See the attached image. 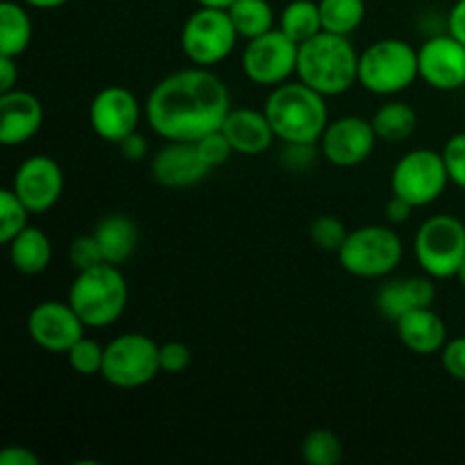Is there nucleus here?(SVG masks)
<instances>
[{
    "mask_svg": "<svg viewBox=\"0 0 465 465\" xmlns=\"http://www.w3.org/2000/svg\"><path fill=\"white\" fill-rule=\"evenodd\" d=\"M230 112L225 82L204 66L171 73L157 82L145 103V118L154 134L189 143L221 130Z\"/></svg>",
    "mask_w": 465,
    "mask_h": 465,
    "instance_id": "f257e3e1",
    "label": "nucleus"
},
{
    "mask_svg": "<svg viewBox=\"0 0 465 465\" xmlns=\"http://www.w3.org/2000/svg\"><path fill=\"white\" fill-rule=\"evenodd\" d=\"M263 112L275 136L284 143H321L330 125L325 95L304 82H284L272 86Z\"/></svg>",
    "mask_w": 465,
    "mask_h": 465,
    "instance_id": "f03ea898",
    "label": "nucleus"
},
{
    "mask_svg": "<svg viewBox=\"0 0 465 465\" xmlns=\"http://www.w3.org/2000/svg\"><path fill=\"white\" fill-rule=\"evenodd\" d=\"M295 75L325 98L341 95L359 82V53L348 36L322 30L300 44Z\"/></svg>",
    "mask_w": 465,
    "mask_h": 465,
    "instance_id": "7ed1b4c3",
    "label": "nucleus"
},
{
    "mask_svg": "<svg viewBox=\"0 0 465 465\" xmlns=\"http://www.w3.org/2000/svg\"><path fill=\"white\" fill-rule=\"evenodd\" d=\"M125 275L114 263H100L77 272L68 289V302L91 330H104L123 316L127 307Z\"/></svg>",
    "mask_w": 465,
    "mask_h": 465,
    "instance_id": "20e7f679",
    "label": "nucleus"
},
{
    "mask_svg": "<svg viewBox=\"0 0 465 465\" xmlns=\"http://www.w3.org/2000/svg\"><path fill=\"white\" fill-rule=\"evenodd\" d=\"M418 77V50L402 39L375 41L359 54V84L371 94H402Z\"/></svg>",
    "mask_w": 465,
    "mask_h": 465,
    "instance_id": "39448f33",
    "label": "nucleus"
},
{
    "mask_svg": "<svg viewBox=\"0 0 465 465\" xmlns=\"http://www.w3.org/2000/svg\"><path fill=\"white\" fill-rule=\"evenodd\" d=\"M404 254L402 239L386 225H363L352 230L339 250V262L350 275L380 280L400 266Z\"/></svg>",
    "mask_w": 465,
    "mask_h": 465,
    "instance_id": "423d86ee",
    "label": "nucleus"
},
{
    "mask_svg": "<svg viewBox=\"0 0 465 465\" xmlns=\"http://www.w3.org/2000/svg\"><path fill=\"white\" fill-rule=\"evenodd\" d=\"M416 259L422 271L434 280L457 277L465 262V225L450 213L427 218L413 241Z\"/></svg>",
    "mask_w": 465,
    "mask_h": 465,
    "instance_id": "0eeeda50",
    "label": "nucleus"
},
{
    "mask_svg": "<svg viewBox=\"0 0 465 465\" xmlns=\"http://www.w3.org/2000/svg\"><path fill=\"white\" fill-rule=\"evenodd\" d=\"M162 372L159 345L145 334H121L104 348L103 380L116 389H141Z\"/></svg>",
    "mask_w": 465,
    "mask_h": 465,
    "instance_id": "6e6552de",
    "label": "nucleus"
},
{
    "mask_svg": "<svg viewBox=\"0 0 465 465\" xmlns=\"http://www.w3.org/2000/svg\"><path fill=\"white\" fill-rule=\"evenodd\" d=\"M236 39L239 32L227 9L200 7L182 27V50L195 66L209 68L225 62L236 48Z\"/></svg>",
    "mask_w": 465,
    "mask_h": 465,
    "instance_id": "1a4fd4ad",
    "label": "nucleus"
},
{
    "mask_svg": "<svg viewBox=\"0 0 465 465\" xmlns=\"http://www.w3.org/2000/svg\"><path fill=\"white\" fill-rule=\"evenodd\" d=\"M450 184L443 153L418 148L404 154L391 173V193L409 200L413 207H427L445 193Z\"/></svg>",
    "mask_w": 465,
    "mask_h": 465,
    "instance_id": "9d476101",
    "label": "nucleus"
},
{
    "mask_svg": "<svg viewBox=\"0 0 465 465\" xmlns=\"http://www.w3.org/2000/svg\"><path fill=\"white\" fill-rule=\"evenodd\" d=\"M298 50L300 44L280 27H272L266 35L248 41L241 54V66L254 84L280 86L298 71Z\"/></svg>",
    "mask_w": 465,
    "mask_h": 465,
    "instance_id": "9b49d317",
    "label": "nucleus"
},
{
    "mask_svg": "<svg viewBox=\"0 0 465 465\" xmlns=\"http://www.w3.org/2000/svg\"><path fill=\"white\" fill-rule=\"evenodd\" d=\"M86 325L77 316L71 302L45 300L36 304L27 316V334L32 343L45 352L66 354L80 339H84Z\"/></svg>",
    "mask_w": 465,
    "mask_h": 465,
    "instance_id": "f8f14e48",
    "label": "nucleus"
},
{
    "mask_svg": "<svg viewBox=\"0 0 465 465\" xmlns=\"http://www.w3.org/2000/svg\"><path fill=\"white\" fill-rule=\"evenodd\" d=\"M89 121L100 139L109 143H121L139 127L141 104L125 86H104L91 103Z\"/></svg>",
    "mask_w": 465,
    "mask_h": 465,
    "instance_id": "ddd939ff",
    "label": "nucleus"
},
{
    "mask_svg": "<svg viewBox=\"0 0 465 465\" xmlns=\"http://www.w3.org/2000/svg\"><path fill=\"white\" fill-rule=\"evenodd\" d=\"M372 121L361 116H341L327 125L321 139V150L327 162L339 168H352L366 162L377 143Z\"/></svg>",
    "mask_w": 465,
    "mask_h": 465,
    "instance_id": "4468645a",
    "label": "nucleus"
},
{
    "mask_svg": "<svg viewBox=\"0 0 465 465\" xmlns=\"http://www.w3.org/2000/svg\"><path fill=\"white\" fill-rule=\"evenodd\" d=\"M12 189L30 213H45L62 198L64 173L53 157L36 154L18 166Z\"/></svg>",
    "mask_w": 465,
    "mask_h": 465,
    "instance_id": "2eb2a0df",
    "label": "nucleus"
},
{
    "mask_svg": "<svg viewBox=\"0 0 465 465\" xmlns=\"http://www.w3.org/2000/svg\"><path fill=\"white\" fill-rule=\"evenodd\" d=\"M420 80L436 91H457L465 86V44L448 35H439L418 48Z\"/></svg>",
    "mask_w": 465,
    "mask_h": 465,
    "instance_id": "dca6fc26",
    "label": "nucleus"
},
{
    "mask_svg": "<svg viewBox=\"0 0 465 465\" xmlns=\"http://www.w3.org/2000/svg\"><path fill=\"white\" fill-rule=\"evenodd\" d=\"M150 171H153L154 182L166 189H189L207 180L212 168L203 162L195 143L168 141L153 157Z\"/></svg>",
    "mask_w": 465,
    "mask_h": 465,
    "instance_id": "f3484780",
    "label": "nucleus"
},
{
    "mask_svg": "<svg viewBox=\"0 0 465 465\" xmlns=\"http://www.w3.org/2000/svg\"><path fill=\"white\" fill-rule=\"evenodd\" d=\"M44 125V107L30 91L12 89L0 94V143L16 148L39 134Z\"/></svg>",
    "mask_w": 465,
    "mask_h": 465,
    "instance_id": "a211bd4d",
    "label": "nucleus"
},
{
    "mask_svg": "<svg viewBox=\"0 0 465 465\" xmlns=\"http://www.w3.org/2000/svg\"><path fill=\"white\" fill-rule=\"evenodd\" d=\"M434 302L436 284L434 277H430L427 272L425 275H409L386 282L384 286H380L375 295V304L380 313L393 322L407 316L409 312L434 307Z\"/></svg>",
    "mask_w": 465,
    "mask_h": 465,
    "instance_id": "6ab92c4d",
    "label": "nucleus"
},
{
    "mask_svg": "<svg viewBox=\"0 0 465 465\" xmlns=\"http://www.w3.org/2000/svg\"><path fill=\"white\" fill-rule=\"evenodd\" d=\"M221 130L230 139L234 153L248 154V157L266 153L272 145V139H277L266 112L248 107L232 109Z\"/></svg>",
    "mask_w": 465,
    "mask_h": 465,
    "instance_id": "aec40b11",
    "label": "nucleus"
},
{
    "mask_svg": "<svg viewBox=\"0 0 465 465\" xmlns=\"http://www.w3.org/2000/svg\"><path fill=\"white\" fill-rule=\"evenodd\" d=\"M395 325L404 348L416 354H436L448 343V327L431 307L409 312Z\"/></svg>",
    "mask_w": 465,
    "mask_h": 465,
    "instance_id": "412c9836",
    "label": "nucleus"
},
{
    "mask_svg": "<svg viewBox=\"0 0 465 465\" xmlns=\"http://www.w3.org/2000/svg\"><path fill=\"white\" fill-rule=\"evenodd\" d=\"M95 241L104 254V262L121 266L132 254L136 252L139 245V227L125 213H109L95 225L94 230Z\"/></svg>",
    "mask_w": 465,
    "mask_h": 465,
    "instance_id": "4be33fe9",
    "label": "nucleus"
},
{
    "mask_svg": "<svg viewBox=\"0 0 465 465\" xmlns=\"http://www.w3.org/2000/svg\"><path fill=\"white\" fill-rule=\"evenodd\" d=\"M9 262L23 275H41L53 259V243L39 227L27 225L16 239L7 243Z\"/></svg>",
    "mask_w": 465,
    "mask_h": 465,
    "instance_id": "5701e85b",
    "label": "nucleus"
},
{
    "mask_svg": "<svg viewBox=\"0 0 465 465\" xmlns=\"http://www.w3.org/2000/svg\"><path fill=\"white\" fill-rule=\"evenodd\" d=\"M32 18L25 7L12 0L0 3V54L21 57L32 44Z\"/></svg>",
    "mask_w": 465,
    "mask_h": 465,
    "instance_id": "b1692460",
    "label": "nucleus"
},
{
    "mask_svg": "<svg viewBox=\"0 0 465 465\" xmlns=\"http://www.w3.org/2000/svg\"><path fill=\"white\" fill-rule=\"evenodd\" d=\"M371 121L377 132V139L386 141V143H402V141L411 139L413 132L418 130L416 109L407 103H398V100L381 104Z\"/></svg>",
    "mask_w": 465,
    "mask_h": 465,
    "instance_id": "393cba45",
    "label": "nucleus"
},
{
    "mask_svg": "<svg viewBox=\"0 0 465 465\" xmlns=\"http://www.w3.org/2000/svg\"><path fill=\"white\" fill-rule=\"evenodd\" d=\"M280 30L286 32L295 44H304L322 32L321 5L313 0H293L282 9Z\"/></svg>",
    "mask_w": 465,
    "mask_h": 465,
    "instance_id": "a878e982",
    "label": "nucleus"
},
{
    "mask_svg": "<svg viewBox=\"0 0 465 465\" xmlns=\"http://www.w3.org/2000/svg\"><path fill=\"white\" fill-rule=\"evenodd\" d=\"M232 23H234L239 36L254 39L275 27V12L268 0H236L230 9Z\"/></svg>",
    "mask_w": 465,
    "mask_h": 465,
    "instance_id": "bb28decb",
    "label": "nucleus"
},
{
    "mask_svg": "<svg viewBox=\"0 0 465 465\" xmlns=\"http://www.w3.org/2000/svg\"><path fill=\"white\" fill-rule=\"evenodd\" d=\"M322 30L331 35L350 36L366 16V3L363 0H321Z\"/></svg>",
    "mask_w": 465,
    "mask_h": 465,
    "instance_id": "cd10ccee",
    "label": "nucleus"
},
{
    "mask_svg": "<svg viewBox=\"0 0 465 465\" xmlns=\"http://www.w3.org/2000/svg\"><path fill=\"white\" fill-rule=\"evenodd\" d=\"M300 454L309 465H339L343 461L345 450L331 430H313L304 436Z\"/></svg>",
    "mask_w": 465,
    "mask_h": 465,
    "instance_id": "c85d7f7f",
    "label": "nucleus"
},
{
    "mask_svg": "<svg viewBox=\"0 0 465 465\" xmlns=\"http://www.w3.org/2000/svg\"><path fill=\"white\" fill-rule=\"evenodd\" d=\"M30 209L21 203L14 189L0 191V243L7 245L27 227Z\"/></svg>",
    "mask_w": 465,
    "mask_h": 465,
    "instance_id": "c756f323",
    "label": "nucleus"
},
{
    "mask_svg": "<svg viewBox=\"0 0 465 465\" xmlns=\"http://www.w3.org/2000/svg\"><path fill=\"white\" fill-rule=\"evenodd\" d=\"M348 227L341 218L330 216V213H322V216L313 218L312 225H309V239L313 241L316 248H321L322 252H336L339 254L341 245L348 239Z\"/></svg>",
    "mask_w": 465,
    "mask_h": 465,
    "instance_id": "7c9ffc66",
    "label": "nucleus"
},
{
    "mask_svg": "<svg viewBox=\"0 0 465 465\" xmlns=\"http://www.w3.org/2000/svg\"><path fill=\"white\" fill-rule=\"evenodd\" d=\"M68 366L77 372V375H103L104 363V348H100L95 341L80 339L71 350L66 352Z\"/></svg>",
    "mask_w": 465,
    "mask_h": 465,
    "instance_id": "2f4dec72",
    "label": "nucleus"
},
{
    "mask_svg": "<svg viewBox=\"0 0 465 465\" xmlns=\"http://www.w3.org/2000/svg\"><path fill=\"white\" fill-rule=\"evenodd\" d=\"M68 262H71V266L75 268L77 272L89 271V268L104 263V254L103 250H100L98 241H95L94 232L73 239V243L68 245Z\"/></svg>",
    "mask_w": 465,
    "mask_h": 465,
    "instance_id": "473e14b6",
    "label": "nucleus"
},
{
    "mask_svg": "<svg viewBox=\"0 0 465 465\" xmlns=\"http://www.w3.org/2000/svg\"><path fill=\"white\" fill-rule=\"evenodd\" d=\"M195 145H198V153L200 157H203V162L207 163L212 171L230 162V157L234 154V148H232L230 139L223 134V130H216L212 132V134L203 136L200 141H195Z\"/></svg>",
    "mask_w": 465,
    "mask_h": 465,
    "instance_id": "72a5a7b5",
    "label": "nucleus"
},
{
    "mask_svg": "<svg viewBox=\"0 0 465 465\" xmlns=\"http://www.w3.org/2000/svg\"><path fill=\"white\" fill-rule=\"evenodd\" d=\"M443 159L448 166L450 182L465 191V132L450 136L443 148Z\"/></svg>",
    "mask_w": 465,
    "mask_h": 465,
    "instance_id": "f704fd0d",
    "label": "nucleus"
},
{
    "mask_svg": "<svg viewBox=\"0 0 465 465\" xmlns=\"http://www.w3.org/2000/svg\"><path fill=\"white\" fill-rule=\"evenodd\" d=\"M159 363H162V372L168 375H177L184 372L191 366V350L182 341H166L159 345Z\"/></svg>",
    "mask_w": 465,
    "mask_h": 465,
    "instance_id": "c9c22d12",
    "label": "nucleus"
},
{
    "mask_svg": "<svg viewBox=\"0 0 465 465\" xmlns=\"http://www.w3.org/2000/svg\"><path fill=\"white\" fill-rule=\"evenodd\" d=\"M440 361L452 380L465 381V336H457L445 343V348L440 350Z\"/></svg>",
    "mask_w": 465,
    "mask_h": 465,
    "instance_id": "e433bc0d",
    "label": "nucleus"
},
{
    "mask_svg": "<svg viewBox=\"0 0 465 465\" xmlns=\"http://www.w3.org/2000/svg\"><path fill=\"white\" fill-rule=\"evenodd\" d=\"M116 145L127 162H141V159H145V154H148V141H145V136L139 134V132H132L130 136H125V139Z\"/></svg>",
    "mask_w": 465,
    "mask_h": 465,
    "instance_id": "4c0bfd02",
    "label": "nucleus"
},
{
    "mask_svg": "<svg viewBox=\"0 0 465 465\" xmlns=\"http://www.w3.org/2000/svg\"><path fill=\"white\" fill-rule=\"evenodd\" d=\"M41 459L23 445H7L0 452V465H39Z\"/></svg>",
    "mask_w": 465,
    "mask_h": 465,
    "instance_id": "58836bf2",
    "label": "nucleus"
},
{
    "mask_svg": "<svg viewBox=\"0 0 465 465\" xmlns=\"http://www.w3.org/2000/svg\"><path fill=\"white\" fill-rule=\"evenodd\" d=\"M413 209L416 207H413L409 200L393 193L389 203H386V218H389V223H393V225H402V223H407L409 218H411Z\"/></svg>",
    "mask_w": 465,
    "mask_h": 465,
    "instance_id": "ea45409f",
    "label": "nucleus"
},
{
    "mask_svg": "<svg viewBox=\"0 0 465 465\" xmlns=\"http://www.w3.org/2000/svg\"><path fill=\"white\" fill-rule=\"evenodd\" d=\"M16 82H18L16 57H5V54H0V94H7V91L16 89Z\"/></svg>",
    "mask_w": 465,
    "mask_h": 465,
    "instance_id": "a19ab883",
    "label": "nucleus"
},
{
    "mask_svg": "<svg viewBox=\"0 0 465 465\" xmlns=\"http://www.w3.org/2000/svg\"><path fill=\"white\" fill-rule=\"evenodd\" d=\"M448 32L452 36H457L461 44H465V0H457L454 7L450 9Z\"/></svg>",
    "mask_w": 465,
    "mask_h": 465,
    "instance_id": "79ce46f5",
    "label": "nucleus"
},
{
    "mask_svg": "<svg viewBox=\"0 0 465 465\" xmlns=\"http://www.w3.org/2000/svg\"><path fill=\"white\" fill-rule=\"evenodd\" d=\"M23 3L36 9H57L62 7V5H66L68 0H23Z\"/></svg>",
    "mask_w": 465,
    "mask_h": 465,
    "instance_id": "37998d69",
    "label": "nucleus"
},
{
    "mask_svg": "<svg viewBox=\"0 0 465 465\" xmlns=\"http://www.w3.org/2000/svg\"><path fill=\"white\" fill-rule=\"evenodd\" d=\"M236 0H198L200 7H218V9H230Z\"/></svg>",
    "mask_w": 465,
    "mask_h": 465,
    "instance_id": "c03bdc74",
    "label": "nucleus"
},
{
    "mask_svg": "<svg viewBox=\"0 0 465 465\" xmlns=\"http://www.w3.org/2000/svg\"><path fill=\"white\" fill-rule=\"evenodd\" d=\"M457 280L461 282V286L465 289V262L461 263V268H459V272H457Z\"/></svg>",
    "mask_w": 465,
    "mask_h": 465,
    "instance_id": "a18cd8bd",
    "label": "nucleus"
}]
</instances>
